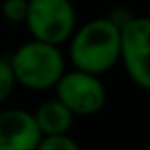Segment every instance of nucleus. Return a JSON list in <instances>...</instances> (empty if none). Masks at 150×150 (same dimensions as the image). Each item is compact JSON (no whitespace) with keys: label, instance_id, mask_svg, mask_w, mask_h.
I'll list each match as a JSON object with an SVG mask.
<instances>
[{"label":"nucleus","instance_id":"1","mask_svg":"<svg viewBox=\"0 0 150 150\" xmlns=\"http://www.w3.org/2000/svg\"><path fill=\"white\" fill-rule=\"evenodd\" d=\"M67 42L74 69L101 76L120 61V27L108 17H95L76 27Z\"/></svg>","mask_w":150,"mask_h":150},{"label":"nucleus","instance_id":"2","mask_svg":"<svg viewBox=\"0 0 150 150\" xmlns=\"http://www.w3.org/2000/svg\"><path fill=\"white\" fill-rule=\"evenodd\" d=\"M10 65L17 84L33 91L51 89L67 70L65 55L59 50V46L36 38L23 42L11 53Z\"/></svg>","mask_w":150,"mask_h":150},{"label":"nucleus","instance_id":"3","mask_svg":"<svg viewBox=\"0 0 150 150\" xmlns=\"http://www.w3.org/2000/svg\"><path fill=\"white\" fill-rule=\"evenodd\" d=\"M23 23L33 38L61 46L76 29V8L72 0H29Z\"/></svg>","mask_w":150,"mask_h":150},{"label":"nucleus","instance_id":"4","mask_svg":"<svg viewBox=\"0 0 150 150\" xmlns=\"http://www.w3.org/2000/svg\"><path fill=\"white\" fill-rule=\"evenodd\" d=\"M53 89L55 97L74 116H93L106 105V88L101 76L80 69L65 70Z\"/></svg>","mask_w":150,"mask_h":150},{"label":"nucleus","instance_id":"5","mask_svg":"<svg viewBox=\"0 0 150 150\" xmlns=\"http://www.w3.org/2000/svg\"><path fill=\"white\" fill-rule=\"evenodd\" d=\"M120 61L129 80L150 91V17L133 15L120 27Z\"/></svg>","mask_w":150,"mask_h":150},{"label":"nucleus","instance_id":"6","mask_svg":"<svg viewBox=\"0 0 150 150\" xmlns=\"http://www.w3.org/2000/svg\"><path fill=\"white\" fill-rule=\"evenodd\" d=\"M40 137L33 112L23 108L0 112V150H36Z\"/></svg>","mask_w":150,"mask_h":150},{"label":"nucleus","instance_id":"7","mask_svg":"<svg viewBox=\"0 0 150 150\" xmlns=\"http://www.w3.org/2000/svg\"><path fill=\"white\" fill-rule=\"evenodd\" d=\"M33 114H34V120H36L42 135L69 133L74 125V118H76L57 97L44 101Z\"/></svg>","mask_w":150,"mask_h":150},{"label":"nucleus","instance_id":"8","mask_svg":"<svg viewBox=\"0 0 150 150\" xmlns=\"http://www.w3.org/2000/svg\"><path fill=\"white\" fill-rule=\"evenodd\" d=\"M78 143L69 133H55V135H42L36 150H78Z\"/></svg>","mask_w":150,"mask_h":150},{"label":"nucleus","instance_id":"9","mask_svg":"<svg viewBox=\"0 0 150 150\" xmlns=\"http://www.w3.org/2000/svg\"><path fill=\"white\" fill-rule=\"evenodd\" d=\"M15 86H17V80H15L13 70H11L10 59L0 57V105L11 97Z\"/></svg>","mask_w":150,"mask_h":150},{"label":"nucleus","instance_id":"10","mask_svg":"<svg viewBox=\"0 0 150 150\" xmlns=\"http://www.w3.org/2000/svg\"><path fill=\"white\" fill-rule=\"evenodd\" d=\"M27 4L29 0H4L2 2V15L10 23H23L27 15Z\"/></svg>","mask_w":150,"mask_h":150},{"label":"nucleus","instance_id":"11","mask_svg":"<svg viewBox=\"0 0 150 150\" xmlns=\"http://www.w3.org/2000/svg\"><path fill=\"white\" fill-rule=\"evenodd\" d=\"M131 17H133V13L129 10H125V8H116V10H112L110 15H108V19L114 23V25H118V27H124Z\"/></svg>","mask_w":150,"mask_h":150}]
</instances>
